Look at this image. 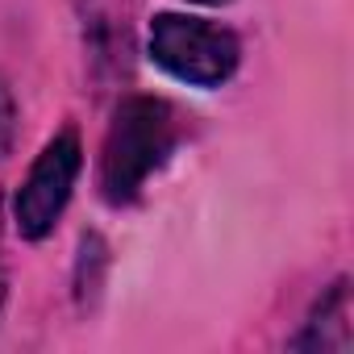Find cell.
<instances>
[{
  "instance_id": "cell-3",
  "label": "cell",
  "mask_w": 354,
  "mask_h": 354,
  "mask_svg": "<svg viewBox=\"0 0 354 354\" xmlns=\"http://www.w3.org/2000/svg\"><path fill=\"white\" fill-rule=\"evenodd\" d=\"M80 167H84V150H80V133L75 129H63V133H55L42 146V154L34 158L26 184L17 192V209H13L21 238L38 242V238H46L59 225V217H63V209L71 201Z\"/></svg>"
},
{
  "instance_id": "cell-1",
  "label": "cell",
  "mask_w": 354,
  "mask_h": 354,
  "mask_svg": "<svg viewBox=\"0 0 354 354\" xmlns=\"http://www.w3.org/2000/svg\"><path fill=\"white\" fill-rule=\"evenodd\" d=\"M175 146V117L154 96H133L117 109L104 158H100V188L113 205H125L142 192V184L162 167V158Z\"/></svg>"
},
{
  "instance_id": "cell-6",
  "label": "cell",
  "mask_w": 354,
  "mask_h": 354,
  "mask_svg": "<svg viewBox=\"0 0 354 354\" xmlns=\"http://www.w3.org/2000/svg\"><path fill=\"white\" fill-rule=\"evenodd\" d=\"M196 5H225V0H196Z\"/></svg>"
},
{
  "instance_id": "cell-2",
  "label": "cell",
  "mask_w": 354,
  "mask_h": 354,
  "mask_svg": "<svg viewBox=\"0 0 354 354\" xmlns=\"http://www.w3.org/2000/svg\"><path fill=\"white\" fill-rule=\"evenodd\" d=\"M150 55L175 80L196 88H217L238 71L242 46L225 26L184 17V13H162L150 26Z\"/></svg>"
},
{
  "instance_id": "cell-4",
  "label": "cell",
  "mask_w": 354,
  "mask_h": 354,
  "mask_svg": "<svg viewBox=\"0 0 354 354\" xmlns=\"http://www.w3.org/2000/svg\"><path fill=\"white\" fill-rule=\"evenodd\" d=\"M13 129H17V109H13L9 88L0 84V158H5V154H9V146H13Z\"/></svg>"
},
{
  "instance_id": "cell-5",
  "label": "cell",
  "mask_w": 354,
  "mask_h": 354,
  "mask_svg": "<svg viewBox=\"0 0 354 354\" xmlns=\"http://www.w3.org/2000/svg\"><path fill=\"white\" fill-rule=\"evenodd\" d=\"M0 300H5V259H0Z\"/></svg>"
}]
</instances>
